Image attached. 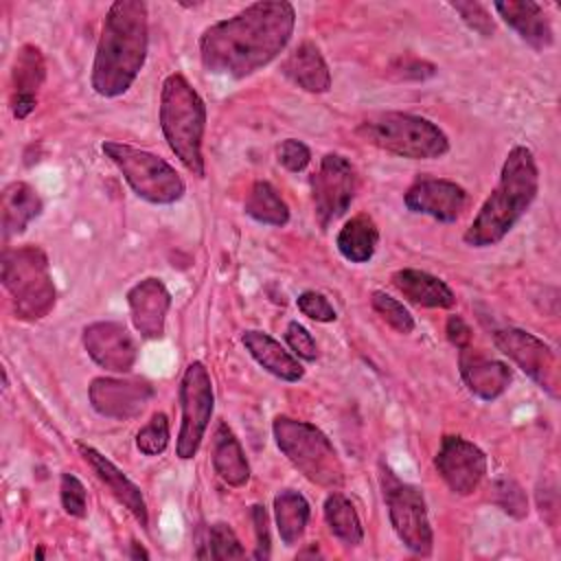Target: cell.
Wrapping results in <instances>:
<instances>
[{"mask_svg": "<svg viewBox=\"0 0 561 561\" xmlns=\"http://www.w3.org/2000/svg\"><path fill=\"white\" fill-rule=\"evenodd\" d=\"M296 28V9L285 0L248 4L199 37L202 66L221 77L245 79L274 61Z\"/></svg>", "mask_w": 561, "mask_h": 561, "instance_id": "1", "label": "cell"}, {"mask_svg": "<svg viewBox=\"0 0 561 561\" xmlns=\"http://www.w3.org/2000/svg\"><path fill=\"white\" fill-rule=\"evenodd\" d=\"M147 46V4L140 0L112 2L92 61V90L105 99L125 94L145 66Z\"/></svg>", "mask_w": 561, "mask_h": 561, "instance_id": "2", "label": "cell"}, {"mask_svg": "<svg viewBox=\"0 0 561 561\" xmlns=\"http://www.w3.org/2000/svg\"><path fill=\"white\" fill-rule=\"evenodd\" d=\"M537 191L539 171L535 156L528 147L515 145L502 164L497 186L469 224L465 243L471 248H489L500 243L530 208Z\"/></svg>", "mask_w": 561, "mask_h": 561, "instance_id": "3", "label": "cell"}, {"mask_svg": "<svg viewBox=\"0 0 561 561\" xmlns=\"http://www.w3.org/2000/svg\"><path fill=\"white\" fill-rule=\"evenodd\" d=\"M158 116L169 149L193 175L204 178L202 140L206 129V105L180 72H173L162 81Z\"/></svg>", "mask_w": 561, "mask_h": 561, "instance_id": "4", "label": "cell"}, {"mask_svg": "<svg viewBox=\"0 0 561 561\" xmlns=\"http://www.w3.org/2000/svg\"><path fill=\"white\" fill-rule=\"evenodd\" d=\"M357 136L373 147L410 160H434L449 151L445 131L425 116L379 112L357 125Z\"/></svg>", "mask_w": 561, "mask_h": 561, "instance_id": "5", "label": "cell"}, {"mask_svg": "<svg viewBox=\"0 0 561 561\" xmlns=\"http://www.w3.org/2000/svg\"><path fill=\"white\" fill-rule=\"evenodd\" d=\"M272 432L278 449L313 484L335 489L344 482V467L329 436L307 421L276 416Z\"/></svg>", "mask_w": 561, "mask_h": 561, "instance_id": "6", "label": "cell"}, {"mask_svg": "<svg viewBox=\"0 0 561 561\" xmlns=\"http://www.w3.org/2000/svg\"><path fill=\"white\" fill-rule=\"evenodd\" d=\"M0 276L13 298L18 318L39 320L55 307V283L48 259L37 245L7 248L2 252Z\"/></svg>", "mask_w": 561, "mask_h": 561, "instance_id": "7", "label": "cell"}, {"mask_svg": "<svg viewBox=\"0 0 561 561\" xmlns=\"http://www.w3.org/2000/svg\"><path fill=\"white\" fill-rule=\"evenodd\" d=\"M101 149L140 199L149 204H173L184 195L186 184L182 175L160 156L116 140L103 142Z\"/></svg>", "mask_w": 561, "mask_h": 561, "instance_id": "8", "label": "cell"}, {"mask_svg": "<svg viewBox=\"0 0 561 561\" xmlns=\"http://www.w3.org/2000/svg\"><path fill=\"white\" fill-rule=\"evenodd\" d=\"M381 489L390 524L399 541L414 554L427 557L434 546V533L427 517L423 491L394 476L392 469L381 465Z\"/></svg>", "mask_w": 561, "mask_h": 561, "instance_id": "9", "label": "cell"}, {"mask_svg": "<svg viewBox=\"0 0 561 561\" xmlns=\"http://www.w3.org/2000/svg\"><path fill=\"white\" fill-rule=\"evenodd\" d=\"M213 408H215V392H213L210 375L202 362H193L186 366L180 381L182 423L175 440L178 458L191 460L197 454L202 438L208 430Z\"/></svg>", "mask_w": 561, "mask_h": 561, "instance_id": "10", "label": "cell"}, {"mask_svg": "<svg viewBox=\"0 0 561 561\" xmlns=\"http://www.w3.org/2000/svg\"><path fill=\"white\" fill-rule=\"evenodd\" d=\"M357 191V173L348 158L342 153H327L320 160L318 171L311 175L313 215L320 228H329L342 217Z\"/></svg>", "mask_w": 561, "mask_h": 561, "instance_id": "11", "label": "cell"}, {"mask_svg": "<svg viewBox=\"0 0 561 561\" xmlns=\"http://www.w3.org/2000/svg\"><path fill=\"white\" fill-rule=\"evenodd\" d=\"M495 346L508 355L541 390L550 397H559V370L552 348L539 340L537 335L517 329V327H500L493 331Z\"/></svg>", "mask_w": 561, "mask_h": 561, "instance_id": "12", "label": "cell"}, {"mask_svg": "<svg viewBox=\"0 0 561 561\" xmlns=\"http://www.w3.org/2000/svg\"><path fill=\"white\" fill-rule=\"evenodd\" d=\"M434 465L445 484L458 495L473 493L486 476L484 451L476 443L454 434L443 436L434 456Z\"/></svg>", "mask_w": 561, "mask_h": 561, "instance_id": "13", "label": "cell"}, {"mask_svg": "<svg viewBox=\"0 0 561 561\" xmlns=\"http://www.w3.org/2000/svg\"><path fill=\"white\" fill-rule=\"evenodd\" d=\"M88 397L101 416L127 421L147 408L153 397V386L145 379L96 377L88 388Z\"/></svg>", "mask_w": 561, "mask_h": 561, "instance_id": "14", "label": "cell"}, {"mask_svg": "<svg viewBox=\"0 0 561 561\" xmlns=\"http://www.w3.org/2000/svg\"><path fill=\"white\" fill-rule=\"evenodd\" d=\"M408 210L427 215L436 221H456L467 206V191L443 178H419L403 195Z\"/></svg>", "mask_w": 561, "mask_h": 561, "instance_id": "15", "label": "cell"}, {"mask_svg": "<svg viewBox=\"0 0 561 561\" xmlns=\"http://www.w3.org/2000/svg\"><path fill=\"white\" fill-rule=\"evenodd\" d=\"M83 346L94 364L112 373H127L138 357L136 342L121 322L88 324L83 329Z\"/></svg>", "mask_w": 561, "mask_h": 561, "instance_id": "16", "label": "cell"}, {"mask_svg": "<svg viewBox=\"0 0 561 561\" xmlns=\"http://www.w3.org/2000/svg\"><path fill=\"white\" fill-rule=\"evenodd\" d=\"M127 305L136 331L147 340L164 335V322L171 307V294L160 278H145L127 291Z\"/></svg>", "mask_w": 561, "mask_h": 561, "instance_id": "17", "label": "cell"}, {"mask_svg": "<svg viewBox=\"0 0 561 561\" xmlns=\"http://www.w3.org/2000/svg\"><path fill=\"white\" fill-rule=\"evenodd\" d=\"M458 368H460V377H462L465 386L469 388V392H473L482 401H493L500 394H504V390L508 388L511 377H513L511 368L504 362L484 355L482 351L473 348L471 344L460 348Z\"/></svg>", "mask_w": 561, "mask_h": 561, "instance_id": "18", "label": "cell"}, {"mask_svg": "<svg viewBox=\"0 0 561 561\" xmlns=\"http://www.w3.org/2000/svg\"><path fill=\"white\" fill-rule=\"evenodd\" d=\"M77 449L83 456V460L90 465L94 476L107 486V491L134 515V519L142 528H147L149 513H147V504H145V497L140 493V486L134 484L110 458H105L94 447H90L85 443H77Z\"/></svg>", "mask_w": 561, "mask_h": 561, "instance_id": "19", "label": "cell"}, {"mask_svg": "<svg viewBox=\"0 0 561 561\" xmlns=\"http://www.w3.org/2000/svg\"><path fill=\"white\" fill-rule=\"evenodd\" d=\"M46 77V64L42 57V50L33 44H24L15 59L11 70L13 81V96H11V112L15 118H26L35 105H37V92Z\"/></svg>", "mask_w": 561, "mask_h": 561, "instance_id": "20", "label": "cell"}, {"mask_svg": "<svg viewBox=\"0 0 561 561\" xmlns=\"http://www.w3.org/2000/svg\"><path fill=\"white\" fill-rule=\"evenodd\" d=\"M493 9L535 50H546L552 46L554 33L541 4L533 0H508L495 2Z\"/></svg>", "mask_w": 561, "mask_h": 561, "instance_id": "21", "label": "cell"}, {"mask_svg": "<svg viewBox=\"0 0 561 561\" xmlns=\"http://www.w3.org/2000/svg\"><path fill=\"white\" fill-rule=\"evenodd\" d=\"M392 285L403 294V298L419 307L449 309L456 305V294L451 291V287L438 276H432L423 270L403 267L392 274Z\"/></svg>", "mask_w": 561, "mask_h": 561, "instance_id": "22", "label": "cell"}, {"mask_svg": "<svg viewBox=\"0 0 561 561\" xmlns=\"http://www.w3.org/2000/svg\"><path fill=\"white\" fill-rule=\"evenodd\" d=\"M283 72L289 77L298 88L322 94L331 88V72L329 66L320 53V48L313 42H302L298 48L289 53V57L283 61Z\"/></svg>", "mask_w": 561, "mask_h": 561, "instance_id": "23", "label": "cell"}, {"mask_svg": "<svg viewBox=\"0 0 561 561\" xmlns=\"http://www.w3.org/2000/svg\"><path fill=\"white\" fill-rule=\"evenodd\" d=\"M241 342L248 348V353L274 377H278L283 381L302 379L305 368L300 366V362L291 353H287L280 346V342H276L272 335H267L263 331H256V329H250V331H243Z\"/></svg>", "mask_w": 561, "mask_h": 561, "instance_id": "24", "label": "cell"}, {"mask_svg": "<svg viewBox=\"0 0 561 561\" xmlns=\"http://www.w3.org/2000/svg\"><path fill=\"white\" fill-rule=\"evenodd\" d=\"M42 197L26 182H11L2 188V234L15 237L26 230V226L42 215Z\"/></svg>", "mask_w": 561, "mask_h": 561, "instance_id": "25", "label": "cell"}, {"mask_svg": "<svg viewBox=\"0 0 561 561\" xmlns=\"http://www.w3.org/2000/svg\"><path fill=\"white\" fill-rule=\"evenodd\" d=\"M213 467L230 486H243L250 480V465L234 432L219 421L213 434Z\"/></svg>", "mask_w": 561, "mask_h": 561, "instance_id": "26", "label": "cell"}, {"mask_svg": "<svg viewBox=\"0 0 561 561\" xmlns=\"http://www.w3.org/2000/svg\"><path fill=\"white\" fill-rule=\"evenodd\" d=\"M379 243V230L370 215L359 213L351 217L337 232L335 245L340 254L351 263H366L373 259Z\"/></svg>", "mask_w": 561, "mask_h": 561, "instance_id": "27", "label": "cell"}, {"mask_svg": "<svg viewBox=\"0 0 561 561\" xmlns=\"http://www.w3.org/2000/svg\"><path fill=\"white\" fill-rule=\"evenodd\" d=\"M309 502L294 489H285L274 497L276 528L285 546H294L302 537L309 524Z\"/></svg>", "mask_w": 561, "mask_h": 561, "instance_id": "28", "label": "cell"}, {"mask_svg": "<svg viewBox=\"0 0 561 561\" xmlns=\"http://www.w3.org/2000/svg\"><path fill=\"white\" fill-rule=\"evenodd\" d=\"M324 519L333 537H337L346 546H359L364 539V528L353 502L344 495L333 491L324 500Z\"/></svg>", "mask_w": 561, "mask_h": 561, "instance_id": "29", "label": "cell"}, {"mask_svg": "<svg viewBox=\"0 0 561 561\" xmlns=\"http://www.w3.org/2000/svg\"><path fill=\"white\" fill-rule=\"evenodd\" d=\"M243 210L248 217L265 226H285L289 221V206L285 204L280 193L265 180L252 184Z\"/></svg>", "mask_w": 561, "mask_h": 561, "instance_id": "30", "label": "cell"}, {"mask_svg": "<svg viewBox=\"0 0 561 561\" xmlns=\"http://www.w3.org/2000/svg\"><path fill=\"white\" fill-rule=\"evenodd\" d=\"M370 307L373 311L388 324L392 327L394 331L399 333H412L414 331V318L412 313L403 307V302H399L397 298H392L390 294L386 291H373L370 294Z\"/></svg>", "mask_w": 561, "mask_h": 561, "instance_id": "31", "label": "cell"}, {"mask_svg": "<svg viewBox=\"0 0 561 561\" xmlns=\"http://www.w3.org/2000/svg\"><path fill=\"white\" fill-rule=\"evenodd\" d=\"M491 500L506 515L515 519H524L528 515V497L526 491L513 478H497L491 484Z\"/></svg>", "mask_w": 561, "mask_h": 561, "instance_id": "32", "label": "cell"}, {"mask_svg": "<svg viewBox=\"0 0 561 561\" xmlns=\"http://www.w3.org/2000/svg\"><path fill=\"white\" fill-rule=\"evenodd\" d=\"M208 550L204 557L208 559H241L245 557V550L234 535V530L226 522H217L208 528Z\"/></svg>", "mask_w": 561, "mask_h": 561, "instance_id": "33", "label": "cell"}, {"mask_svg": "<svg viewBox=\"0 0 561 561\" xmlns=\"http://www.w3.org/2000/svg\"><path fill=\"white\" fill-rule=\"evenodd\" d=\"M169 445V419L162 412H156L147 425L136 434V447L145 456H158Z\"/></svg>", "mask_w": 561, "mask_h": 561, "instance_id": "34", "label": "cell"}, {"mask_svg": "<svg viewBox=\"0 0 561 561\" xmlns=\"http://www.w3.org/2000/svg\"><path fill=\"white\" fill-rule=\"evenodd\" d=\"M59 495H61V506L68 515L72 517H85L88 513V493L83 482L72 476V473H61L59 480Z\"/></svg>", "mask_w": 561, "mask_h": 561, "instance_id": "35", "label": "cell"}, {"mask_svg": "<svg viewBox=\"0 0 561 561\" xmlns=\"http://www.w3.org/2000/svg\"><path fill=\"white\" fill-rule=\"evenodd\" d=\"M449 7L462 18V22L471 28V31H476L478 35H482V37H491L493 35V31H495V24H493V18H491V13L486 11V7L484 4H480V2H449Z\"/></svg>", "mask_w": 561, "mask_h": 561, "instance_id": "36", "label": "cell"}, {"mask_svg": "<svg viewBox=\"0 0 561 561\" xmlns=\"http://www.w3.org/2000/svg\"><path fill=\"white\" fill-rule=\"evenodd\" d=\"M296 305L302 316H307L309 320H316V322H333L337 318L333 305L327 300V296H322L318 291H302L296 298Z\"/></svg>", "mask_w": 561, "mask_h": 561, "instance_id": "37", "label": "cell"}, {"mask_svg": "<svg viewBox=\"0 0 561 561\" xmlns=\"http://www.w3.org/2000/svg\"><path fill=\"white\" fill-rule=\"evenodd\" d=\"M285 342L287 346L294 351V355H298L300 359L313 362L318 357V344L313 340V335L296 320H291L285 329Z\"/></svg>", "mask_w": 561, "mask_h": 561, "instance_id": "38", "label": "cell"}, {"mask_svg": "<svg viewBox=\"0 0 561 561\" xmlns=\"http://www.w3.org/2000/svg\"><path fill=\"white\" fill-rule=\"evenodd\" d=\"M276 156H278V162H280L287 171H294V173L307 169V164L311 162V151H309V147H307L302 140H296V138L283 140L280 147H278V151H276Z\"/></svg>", "mask_w": 561, "mask_h": 561, "instance_id": "39", "label": "cell"}, {"mask_svg": "<svg viewBox=\"0 0 561 561\" xmlns=\"http://www.w3.org/2000/svg\"><path fill=\"white\" fill-rule=\"evenodd\" d=\"M252 524L256 533V550L254 559H270V517L265 506L254 504L252 506Z\"/></svg>", "mask_w": 561, "mask_h": 561, "instance_id": "40", "label": "cell"}, {"mask_svg": "<svg viewBox=\"0 0 561 561\" xmlns=\"http://www.w3.org/2000/svg\"><path fill=\"white\" fill-rule=\"evenodd\" d=\"M392 72H397L401 79H414V81H423L427 77H434L436 75V66L425 61V59H416V57H405V59H399L394 66H392Z\"/></svg>", "mask_w": 561, "mask_h": 561, "instance_id": "41", "label": "cell"}, {"mask_svg": "<svg viewBox=\"0 0 561 561\" xmlns=\"http://www.w3.org/2000/svg\"><path fill=\"white\" fill-rule=\"evenodd\" d=\"M445 333H447V340H449L456 348H465V346L471 344V329H469V324H467L460 316H449V318H447Z\"/></svg>", "mask_w": 561, "mask_h": 561, "instance_id": "42", "label": "cell"}, {"mask_svg": "<svg viewBox=\"0 0 561 561\" xmlns=\"http://www.w3.org/2000/svg\"><path fill=\"white\" fill-rule=\"evenodd\" d=\"M129 557H131V559H149V552H147L140 543H136V541H134V543H131V552H129Z\"/></svg>", "mask_w": 561, "mask_h": 561, "instance_id": "43", "label": "cell"}]
</instances>
